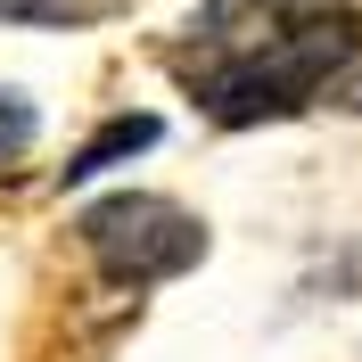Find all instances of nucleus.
Returning a JSON list of instances; mask_svg holds the SVG:
<instances>
[{"instance_id":"obj_3","label":"nucleus","mask_w":362,"mask_h":362,"mask_svg":"<svg viewBox=\"0 0 362 362\" xmlns=\"http://www.w3.org/2000/svg\"><path fill=\"white\" fill-rule=\"evenodd\" d=\"M140 148H157V124H148V115H124V132H99L83 157H74V181H90L99 165H115V157H140Z\"/></svg>"},{"instance_id":"obj_6","label":"nucleus","mask_w":362,"mask_h":362,"mask_svg":"<svg viewBox=\"0 0 362 362\" xmlns=\"http://www.w3.org/2000/svg\"><path fill=\"white\" fill-rule=\"evenodd\" d=\"M338 107H354V115H362V74H346V83H338Z\"/></svg>"},{"instance_id":"obj_4","label":"nucleus","mask_w":362,"mask_h":362,"mask_svg":"<svg viewBox=\"0 0 362 362\" xmlns=\"http://www.w3.org/2000/svg\"><path fill=\"white\" fill-rule=\"evenodd\" d=\"M115 0H0V25H90Z\"/></svg>"},{"instance_id":"obj_2","label":"nucleus","mask_w":362,"mask_h":362,"mask_svg":"<svg viewBox=\"0 0 362 362\" xmlns=\"http://www.w3.org/2000/svg\"><path fill=\"white\" fill-rule=\"evenodd\" d=\"M83 247L115 272V280H173L206 255V223L173 198L148 189H115V198L83 206Z\"/></svg>"},{"instance_id":"obj_5","label":"nucleus","mask_w":362,"mask_h":362,"mask_svg":"<svg viewBox=\"0 0 362 362\" xmlns=\"http://www.w3.org/2000/svg\"><path fill=\"white\" fill-rule=\"evenodd\" d=\"M25 140H33V107H25V99H17V90H0V165H8V157H17V148H25Z\"/></svg>"},{"instance_id":"obj_1","label":"nucleus","mask_w":362,"mask_h":362,"mask_svg":"<svg viewBox=\"0 0 362 362\" xmlns=\"http://www.w3.org/2000/svg\"><path fill=\"white\" fill-rule=\"evenodd\" d=\"M362 49V0H206L173 42V83L214 124H272L338 90Z\"/></svg>"}]
</instances>
